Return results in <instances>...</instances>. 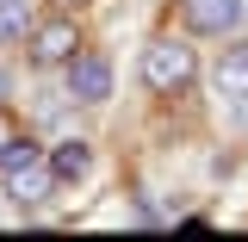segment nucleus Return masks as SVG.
Segmentation results:
<instances>
[{
  "label": "nucleus",
  "mask_w": 248,
  "mask_h": 242,
  "mask_svg": "<svg viewBox=\"0 0 248 242\" xmlns=\"http://www.w3.org/2000/svg\"><path fill=\"white\" fill-rule=\"evenodd\" d=\"M192 75H199V56L180 37H155L143 50V87L149 93H180V87H192Z\"/></svg>",
  "instance_id": "f257e3e1"
},
{
  "label": "nucleus",
  "mask_w": 248,
  "mask_h": 242,
  "mask_svg": "<svg viewBox=\"0 0 248 242\" xmlns=\"http://www.w3.org/2000/svg\"><path fill=\"white\" fill-rule=\"evenodd\" d=\"M0 174H6V199H19L25 211H31V205H44V199L56 193V168H50V155L37 149V143H31L13 168H0Z\"/></svg>",
  "instance_id": "f03ea898"
},
{
  "label": "nucleus",
  "mask_w": 248,
  "mask_h": 242,
  "mask_svg": "<svg viewBox=\"0 0 248 242\" xmlns=\"http://www.w3.org/2000/svg\"><path fill=\"white\" fill-rule=\"evenodd\" d=\"M217 93H223V99H242L248 93V44L223 50V62H217Z\"/></svg>",
  "instance_id": "0eeeda50"
},
{
  "label": "nucleus",
  "mask_w": 248,
  "mask_h": 242,
  "mask_svg": "<svg viewBox=\"0 0 248 242\" xmlns=\"http://www.w3.org/2000/svg\"><path fill=\"white\" fill-rule=\"evenodd\" d=\"M248 13V0H180V19L186 31H199V37H223V31H236Z\"/></svg>",
  "instance_id": "7ed1b4c3"
},
{
  "label": "nucleus",
  "mask_w": 248,
  "mask_h": 242,
  "mask_svg": "<svg viewBox=\"0 0 248 242\" xmlns=\"http://www.w3.org/2000/svg\"><path fill=\"white\" fill-rule=\"evenodd\" d=\"M81 50L75 37V19H50V25H31V62L37 68H62V62Z\"/></svg>",
  "instance_id": "39448f33"
},
{
  "label": "nucleus",
  "mask_w": 248,
  "mask_h": 242,
  "mask_svg": "<svg viewBox=\"0 0 248 242\" xmlns=\"http://www.w3.org/2000/svg\"><path fill=\"white\" fill-rule=\"evenodd\" d=\"M50 168H56V186H81L93 174V143L87 137H62L50 149Z\"/></svg>",
  "instance_id": "423d86ee"
},
{
  "label": "nucleus",
  "mask_w": 248,
  "mask_h": 242,
  "mask_svg": "<svg viewBox=\"0 0 248 242\" xmlns=\"http://www.w3.org/2000/svg\"><path fill=\"white\" fill-rule=\"evenodd\" d=\"M0 93H6V75H0Z\"/></svg>",
  "instance_id": "f8f14e48"
},
{
  "label": "nucleus",
  "mask_w": 248,
  "mask_h": 242,
  "mask_svg": "<svg viewBox=\"0 0 248 242\" xmlns=\"http://www.w3.org/2000/svg\"><path fill=\"white\" fill-rule=\"evenodd\" d=\"M31 37V0H0V44Z\"/></svg>",
  "instance_id": "6e6552de"
},
{
  "label": "nucleus",
  "mask_w": 248,
  "mask_h": 242,
  "mask_svg": "<svg viewBox=\"0 0 248 242\" xmlns=\"http://www.w3.org/2000/svg\"><path fill=\"white\" fill-rule=\"evenodd\" d=\"M6 143H13V118L0 112V149H6Z\"/></svg>",
  "instance_id": "9b49d317"
},
{
  "label": "nucleus",
  "mask_w": 248,
  "mask_h": 242,
  "mask_svg": "<svg viewBox=\"0 0 248 242\" xmlns=\"http://www.w3.org/2000/svg\"><path fill=\"white\" fill-rule=\"evenodd\" d=\"M106 93H112V62L99 56V50H87V56L75 50V56H68V99H81V106H99Z\"/></svg>",
  "instance_id": "20e7f679"
},
{
  "label": "nucleus",
  "mask_w": 248,
  "mask_h": 242,
  "mask_svg": "<svg viewBox=\"0 0 248 242\" xmlns=\"http://www.w3.org/2000/svg\"><path fill=\"white\" fill-rule=\"evenodd\" d=\"M50 6H62V13H81V6H93V0H50Z\"/></svg>",
  "instance_id": "9d476101"
},
{
  "label": "nucleus",
  "mask_w": 248,
  "mask_h": 242,
  "mask_svg": "<svg viewBox=\"0 0 248 242\" xmlns=\"http://www.w3.org/2000/svg\"><path fill=\"white\" fill-rule=\"evenodd\" d=\"M230 106H236V124L248 130V93H242V99H230Z\"/></svg>",
  "instance_id": "1a4fd4ad"
}]
</instances>
